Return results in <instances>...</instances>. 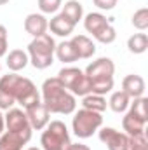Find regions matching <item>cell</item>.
Listing matches in <instances>:
<instances>
[{"mask_svg":"<svg viewBox=\"0 0 148 150\" xmlns=\"http://www.w3.org/2000/svg\"><path fill=\"white\" fill-rule=\"evenodd\" d=\"M82 12H84V9H82V4L80 2H77V0H68L65 5H63V16L66 18V19H70L73 25H77L80 19H82Z\"/></svg>","mask_w":148,"mask_h":150,"instance_id":"cell-21","label":"cell"},{"mask_svg":"<svg viewBox=\"0 0 148 150\" xmlns=\"http://www.w3.org/2000/svg\"><path fill=\"white\" fill-rule=\"evenodd\" d=\"M4 124H5V120H4V115L0 113V134H2V131H4Z\"/></svg>","mask_w":148,"mask_h":150,"instance_id":"cell-32","label":"cell"},{"mask_svg":"<svg viewBox=\"0 0 148 150\" xmlns=\"http://www.w3.org/2000/svg\"><path fill=\"white\" fill-rule=\"evenodd\" d=\"M101 124H103L101 113L91 112V110H85V108H82V110H78V112L75 113L73 122H72L75 136H78V138H89V136H92V133H96V129Z\"/></svg>","mask_w":148,"mask_h":150,"instance_id":"cell-7","label":"cell"},{"mask_svg":"<svg viewBox=\"0 0 148 150\" xmlns=\"http://www.w3.org/2000/svg\"><path fill=\"white\" fill-rule=\"evenodd\" d=\"M132 25H134V28H138V30H147L148 28V9L147 7H143V9H140V11L134 12V16H132Z\"/></svg>","mask_w":148,"mask_h":150,"instance_id":"cell-26","label":"cell"},{"mask_svg":"<svg viewBox=\"0 0 148 150\" xmlns=\"http://www.w3.org/2000/svg\"><path fill=\"white\" fill-rule=\"evenodd\" d=\"M61 7V0H38V9L45 14H52Z\"/></svg>","mask_w":148,"mask_h":150,"instance_id":"cell-27","label":"cell"},{"mask_svg":"<svg viewBox=\"0 0 148 150\" xmlns=\"http://www.w3.org/2000/svg\"><path fill=\"white\" fill-rule=\"evenodd\" d=\"M47 28H51V32L54 35H58V37H68L70 33H73L75 25L70 19H66L63 14H58V16H54L51 19V23L47 25Z\"/></svg>","mask_w":148,"mask_h":150,"instance_id":"cell-15","label":"cell"},{"mask_svg":"<svg viewBox=\"0 0 148 150\" xmlns=\"http://www.w3.org/2000/svg\"><path fill=\"white\" fill-rule=\"evenodd\" d=\"M5 124H7V129L14 134H19L26 143L30 142L32 138V126L28 122V117L26 113L19 108H12L9 110V113L5 115Z\"/></svg>","mask_w":148,"mask_h":150,"instance_id":"cell-8","label":"cell"},{"mask_svg":"<svg viewBox=\"0 0 148 150\" xmlns=\"http://www.w3.org/2000/svg\"><path fill=\"white\" fill-rule=\"evenodd\" d=\"M42 149L44 150H65L72 142H70V134L68 129L65 126V122L61 120H52L51 124H47V129L42 133L40 138Z\"/></svg>","mask_w":148,"mask_h":150,"instance_id":"cell-4","label":"cell"},{"mask_svg":"<svg viewBox=\"0 0 148 150\" xmlns=\"http://www.w3.org/2000/svg\"><path fill=\"white\" fill-rule=\"evenodd\" d=\"M96 7L103 9V11H111L117 5V0H92Z\"/></svg>","mask_w":148,"mask_h":150,"instance_id":"cell-30","label":"cell"},{"mask_svg":"<svg viewBox=\"0 0 148 150\" xmlns=\"http://www.w3.org/2000/svg\"><path fill=\"white\" fill-rule=\"evenodd\" d=\"M82 105H84L85 110H91V112L101 113V112L106 110V100H105L103 96H99V94H92V93H89V94L84 96Z\"/></svg>","mask_w":148,"mask_h":150,"instance_id":"cell-20","label":"cell"},{"mask_svg":"<svg viewBox=\"0 0 148 150\" xmlns=\"http://www.w3.org/2000/svg\"><path fill=\"white\" fill-rule=\"evenodd\" d=\"M58 79L61 80V84L72 91L73 96H85L91 93V86H89V79L85 77V74L78 68H73V67H68V68H63L59 74H58Z\"/></svg>","mask_w":148,"mask_h":150,"instance_id":"cell-6","label":"cell"},{"mask_svg":"<svg viewBox=\"0 0 148 150\" xmlns=\"http://www.w3.org/2000/svg\"><path fill=\"white\" fill-rule=\"evenodd\" d=\"M28 150H38V149H28Z\"/></svg>","mask_w":148,"mask_h":150,"instance_id":"cell-34","label":"cell"},{"mask_svg":"<svg viewBox=\"0 0 148 150\" xmlns=\"http://www.w3.org/2000/svg\"><path fill=\"white\" fill-rule=\"evenodd\" d=\"M16 101L19 105H23L25 108L33 105V103H37V101H40V94H38L35 84L30 79H25V77L19 79L18 91H16Z\"/></svg>","mask_w":148,"mask_h":150,"instance_id":"cell-10","label":"cell"},{"mask_svg":"<svg viewBox=\"0 0 148 150\" xmlns=\"http://www.w3.org/2000/svg\"><path fill=\"white\" fill-rule=\"evenodd\" d=\"M47 19L42 14H28L25 19V30L26 33L33 35V37H40L47 32Z\"/></svg>","mask_w":148,"mask_h":150,"instance_id":"cell-14","label":"cell"},{"mask_svg":"<svg viewBox=\"0 0 148 150\" xmlns=\"http://www.w3.org/2000/svg\"><path fill=\"white\" fill-rule=\"evenodd\" d=\"M25 143L26 142L19 134H14L11 131H7L4 136H0V150H21Z\"/></svg>","mask_w":148,"mask_h":150,"instance_id":"cell-22","label":"cell"},{"mask_svg":"<svg viewBox=\"0 0 148 150\" xmlns=\"http://www.w3.org/2000/svg\"><path fill=\"white\" fill-rule=\"evenodd\" d=\"M127 47L132 54H143L148 47V37L147 33H134L127 40Z\"/></svg>","mask_w":148,"mask_h":150,"instance_id":"cell-23","label":"cell"},{"mask_svg":"<svg viewBox=\"0 0 148 150\" xmlns=\"http://www.w3.org/2000/svg\"><path fill=\"white\" fill-rule=\"evenodd\" d=\"M26 65H28V54H26L25 51L14 49V51L9 52V56H7V67H9V70L19 72V70H23Z\"/></svg>","mask_w":148,"mask_h":150,"instance_id":"cell-18","label":"cell"},{"mask_svg":"<svg viewBox=\"0 0 148 150\" xmlns=\"http://www.w3.org/2000/svg\"><path fill=\"white\" fill-rule=\"evenodd\" d=\"M42 96H44V105L49 112L52 113H63L68 115L75 110L77 101L72 93L66 91V87L61 84L58 77L47 79L42 84Z\"/></svg>","mask_w":148,"mask_h":150,"instance_id":"cell-1","label":"cell"},{"mask_svg":"<svg viewBox=\"0 0 148 150\" xmlns=\"http://www.w3.org/2000/svg\"><path fill=\"white\" fill-rule=\"evenodd\" d=\"M99 140L108 147V150H129V136L115 131L113 127H103L99 131Z\"/></svg>","mask_w":148,"mask_h":150,"instance_id":"cell-11","label":"cell"},{"mask_svg":"<svg viewBox=\"0 0 148 150\" xmlns=\"http://www.w3.org/2000/svg\"><path fill=\"white\" fill-rule=\"evenodd\" d=\"M72 44H73L78 58H82V59H87V58H91L96 52V45L92 44L91 38L85 37V35H77V37H73L72 38Z\"/></svg>","mask_w":148,"mask_h":150,"instance_id":"cell-16","label":"cell"},{"mask_svg":"<svg viewBox=\"0 0 148 150\" xmlns=\"http://www.w3.org/2000/svg\"><path fill=\"white\" fill-rule=\"evenodd\" d=\"M65 150H91L87 145H82V143H70Z\"/></svg>","mask_w":148,"mask_h":150,"instance_id":"cell-31","label":"cell"},{"mask_svg":"<svg viewBox=\"0 0 148 150\" xmlns=\"http://www.w3.org/2000/svg\"><path fill=\"white\" fill-rule=\"evenodd\" d=\"M147 103H148V100L147 98H134V103L131 105V110L129 112L131 113H134L138 119H141V120H145L147 122V119H148V113H147Z\"/></svg>","mask_w":148,"mask_h":150,"instance_id":"cell-25","label":"cell"},{"mask_svg":"<svg viewBox=\"0 0 148 150\" xmlns=\"http://www.w3.org/2000/svg\"><path fill=\"white\" fill-rule=\"evenodd\" d=\"M113 72L115 65L110 58H99L85 68V77L89 79L92 94H106L113 89Z\"/></svg>","mask_w":148,"mask_h":150,"instance_id":"cell-2","label":"cell"},{"mask_svg":"<svg viewBox=\"0 0 148 150\" xmlns=\"http://www.w3.org/2000/svg\"><path fill=\"white\" fill-rule=\"evenodd\" d=\"M7 52V30L4 25H0V58Z\"/></svg>","mask_w":148,"mask_h":150,"instance_id":"cell-29","label":"cell"},{"mask_svg":"<svg viewBox=\"0 0 148 150\" xmlns=\"http://www.w3.org/2000/svg\"><path fill=\"white\" fill-rule=\"evenodd\" d=\"M19 79L16 74H7L0 79V110H9L14 105Z\"/></svg>","mask_w":148,"mask_h":150,"instance_id":"cell-9","label":"cell"},{"mask_svg":"<svg viewBox=\"0 0 148 150\" xmlns=\"http://www.w3.org/2000/svg\"><path fill=\"white\" fill-rule=\"evenodd\" d=\"M9 0H0V5H4V4H7Z\"/></svg>","mask_w":148,"mask_h":150,"instance_id":"cell-33","label":"cell"},{"mask_svg":"<svg viewBox=\"0 0 148 150\" xmlns=\"http://www.w3.org/2000/svg\"><path fill=\"white\" fill-rule=\"evenodd\" d=\"M54 51H56V44H54V38L47 33L35 37L30 45H28V52H30V61L32 65L37 68V70H44V68H49L52 65V56H54Z\"/></svg>","mask_w":148,"mask_h":150,"instance_id":"cell-3","label":"cell"},{"mask_svg":"<svg viewBox=\"0 0 148 150\" xmlns=\"http://www.w3.org/2000/svg\"><path fill=\"white\" fill-rule=\"evenodd\" d=\"M129 107V96L124 93V91H117L113 93L110 98V108L113 112L120 113V112H125Z\"/></svg>","mask_w":148,"mask_h":150,"instance_id":"cell-24","label":"cell"},{"mask_svg":"<svg viewBox=\"0 0 148 150\" xmlns=\"http://www.w3.org/2000/svg\"><path fill=\"white\" fill-rule=\"evenodd\" d=\"M122 91L129 96V98H141L145 93V80L141 75H127L122 80Z\"/></svg>","mask_w":148,"mask_h":150,"instance_id":"cell-13","label":"cell"},{"mask_svg":"<svg viewBox=\"0 0 148 150\" xmlns=\"http://www.w3.org/2000/svg\"><path fill=\"white\" fill-rule=\"evenodd\" d=\"M25 113L28 117V122H30L32 129H44L49 124V110L40 101L30 105V107H26V112Z\"/></svg>","mask_w":148,"mask_h":150,"instance_id":"cell-12","label":"cell"},{"mask_svg":"<svg viewBox=\"0 0 148 150\" xmlns=\"http://www.w3.org/2000/svg\"><path fill=\"white\" fill-rule=\"evenodd\" d=\"M145 120L138 119L134 113L127 112V115L122 119V126H124V131L129 134V136H138L141 133H145Z\"/></svg>","mask_w":148,"mask_h":150,"instance_id":"cell-17","label":"cell"},{"mask_svg":"<svg viewBox=\"0 0 148 150\" xmlns=\"http://www.w3.org/2000/svg\"><path fill=\"white\" fill-rule=\"evenodd\" d=\"M84 26L89 33H92V37L101 44H111L117 38V32L110 25V21L99 14V12H91L85 16L84 19Z\"/></svg>","mask_w":148,"mask_h":150,"instance_id":"cell-5","label":"cell"},{"mask_svg":"<svg viewBox=\"0 0 148 150\" xmlns=\"http://www.w3.org/2000/svg\"><path fill=\"white\" fill-rule=\"evenodd\" d=\"M129 150H148L145 133H141V134H138V136H131V138H129Z\"/></svg>","mask_w":148,"mask_h":150,"instance_id":"cell-28","label":"cell"},{"mask_svg":"<svg viewBox=\"0 0 148 150\" xmlns=\"http://www.w3.org/2000/svg\"><path fill=\"white\" fill-rule=\"evenodd\" d=\"M56 56L63 63H73L77 59H80L77 51H75L73 44H72V40L70 42H61L59 45H56Z\"/></svg>","mask_w":148,"mask_h":150,"instance_id":"cell-19","label":"cell"}]
</instances>
